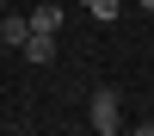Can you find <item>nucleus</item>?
<instances>
[{"label": "nucleus", "instance_id": "nucleus-2", "mask_svg": "<svg viewBox=\"0 0 154 136\" xmlns=\"http://www.w3.org/2000/svg\"><path fill=\"white\" fill-rule=\"evenodd\" d=\"M0 37H6V43H25V37H31V12H12V19H0Z\"/></svg>", "mask_w": 154, "mask_h": 136}, {"label": "nucleus", "instance_id": "nucleus-5", "mask_svg": "<svg viewBox=\"0 0 154 136\" xmlns=\"http://www.w3.org/2000/svg\"><path fill=\"white\" fill-rule=\"evenodd\" d=\"M142 6H148V12H154V0H142Z\"/></svg>", "mask_w": 154, "mask_h": 136}, {"label": "nucleus", "instance_id": "nucleus-1", "mask_svg": "<svg viewBox=\"0 0 154 136\" xmlns=\"http://www.w3.org/2000/svg\"><path fill=\"white\" fill-rule=\"evenodd\" d=\"M86 118H93V130H123V105H117V93H111V87H99L93 93V105H86Z\"/></svg>", "mask_w": 154, "mask_h": 136}, {"label": "nucleus", "instance_id": "nucleus-3", "mask_svg": "<svg viewBox=\"0 0 154 136\" xmlns=\"http://www.w3.org/2000/svg\"><path fill=\"white\" fill-rule=\"evenodd\" d=\"M31 31H49V37H56L62 31V6H37L31 12Z\"/></svg>", "mask_w": 154, "mask_h": 136}, {"label": "nucleus", "instance_id": "nucleus-4", "mask_svg": "<svg viewBox=\"0 0 154 136\" xmlns=\"http://www.w3.org/2000/svg\"><path fill=\"white\" fill-rule=\"evenodd\" d=\"M93 12H99V25H105V19H117V0H93Z\"/></svg>", "mask_w": 154, "mask_h": 136}]
</instances>
